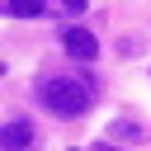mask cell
I'll list each match as a JSON object with an SVG mask.
<instances>
[{"label":"cell","instance_id":"obj_1","mask_svg":"<svg viewBox=\"0 0 151 151\" xmlns=\"http://www.w3.org/2000/svg\"><path fill=\"white\" fill-rule=\"evenodd\" d=\"M38 104L47 109V113H61V118H80L90 104H94V85L80 76H47V80H38Z\"/></svg>","mask_w":151,"mask_h":151},{"label":"cell","instance_id":"obj_4","mask_svg":"<svg viewBox=\"0 0 151 151\" xmlns=\"http://www.w3.org/2000/svg\"><path fill=\"white\" fill-rule=\"evenodd\" d=\"M47 9H52V0H5V14H14V19H33Z\"/></svg>","mask_w":151,"mask_h":151},{"label":"cell","instance_id":"obj_2","mask_svg":"<svg viewBox=\"0 0 151 151\" xmlns=\"http://www.w3.org/2000/svg\"><path fill=\"white\" fill-rule=\"evenodd\" d=\"M61 47H66L76 61H94V57H99V42H94V33H90V28H80V24L61 28Z\"/></svg>","mask_w":151,"mask_h":151},{"label":"cell","instance_id":"obj_5","mask_svg":"<svg viewBox=\"0 0 151 151\" xmlns=\"http://www.w3.org/2000/svg\"><path fill=\"white\" fill-rule=\"evenodd\" d=\"M57 5H61V9H66V14H80V9H85V5H90V0H57Z\"/></svg>","mask_w":151,"mask_h":151},{"label":"cell","instance_id":"obj_6","mask_svg":"<svg viewBox=\"0 0 151 151\" xmlns=\"http://www.w3.org/2000/svg\"><path fill=\"white\" fill-rule=\"evenodd\" d=\"M94 151H118V146H94Z\"/></svg>","mask_w":151,"mask_h":151},{"label":"cell","instance_id":"obj_3","mask_svg":"<svg viewBox=\"0 0 151 151\" xmlns=\"http://www.w3.org/2000/svg\"><path fill=\"white\" fill-rule=\"evenodd\" d=\"M28 142H33V123L19 118V123H5V127H0V146H5V151H24Z\"/></svg>","mask_w":151,"mask_h":151}]
</instances>
